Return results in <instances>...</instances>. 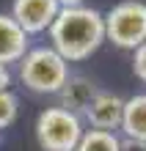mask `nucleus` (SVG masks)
Masks as SVG:
<instances>
[{
  "label": "nucleus",
  "instance_id": "nucleus-11",
  "mask_svg": "<svg viewBox=\"0 0 146 151\" xmlns=\"http://www.w3.org/2000/svg\"><path fill=\"white\" fill-rule=\"evenodd\" d=\"M17 115H20V99H17V93L11 88L0 91V132L11 127L17 121Z\"/></svg>",
  "mask_w": 146,
  "mask_h": 151
},
{
  "label": "nucleus",
  "instance_id": "nucleus-5",
  "mask_svg": "<svg viewBox=\"0 0 146 151\" xmlns=\"http://www.w3.org/2000/svg\"><path fill=\"white\" fill-rule=\"evenodd\" d=\"M58 11H61V6L55 0H14L11 3V19L28 36L50 30V25L58 17Z\"/></svg>",
  "mask_w": 146,
  "mask_h": 151
},
{
  "label": "nucleus",
  "instance_id": "nucleus-6",
  "mask_svg": "<svg viewBox=\"0 0 146 151\" xmlns=\"http://www.w3.org/2000/svg\"><path fill=\"white\" fill-rule=\"evenodd\" d=\"M121 107H124V99L118 93L97 88V93L91 96V102L86 104V110L80 113V118H83V124H88L91 129L116 132L118 121H121Z\"/></svg>",
  "mask_w": 146,
  "mask_h": 151
},
{
  "label": "nucleus",
  "instance_id": "nucleus-12",
  "mask_svg": "<svg viewBox=\"0 0 146 151\" xmlns=\"http://www.w3.org/2000/svg\"><path fill=\"white\" fill-rule=\"evenodd\" d=\"M132 74L146 85V41L138 50H132Z\"/></svg>",
  "mask_w": 146,
  "mask_h": 151
},
{
  "label": "nucleus",
  "instance_id": "nucleus-7",
  "mask_svg": "<svg viewBox=\"0 0 146 151\" xmlns=\"http://www.w3.org/2000/svg\"><path fill=\"white\" fill-rule=\"evenodd\" d=\"M31 50V36L11 19V14H0V66L20 63V58Z\"/></svg>",
  "mask_w": 146,
  "mask_h": 151
},
{
  "label": "nucleus",
  "instance_id": "nucleus-14",
  "mask_svg": "<svg viewBox=\"0 0 146 151\" xmlns=\"http://www.w3.org/2000/svg\"><path fill=\"white\" fill-rule=\"evenodd\" d=\"M55 3H58L61 8H72V6H83L86 0H55Z\"/></svg>",
  "mask_w": 146,
  "mask_h": 151
},
{
  "label": "nucleus",
  "instance_id": "nucleus-16",
  "mask_svg": "<svg viewBox=\"0 0 146 151\" xmlns=\"http://www.w3.org/2000/svg\"><path fill=\"white\" fill-rule=\"evenodd\" d=\"M143 151H146V146H143Z\"/></svg>",
  "mask_w": 146,
  "mask_h": 151
},
{
  "label": "nucleus",
  "instance_id": "nucleus-13",
  "mask_svg": "<svg viewBox=\"0 0 146 151\" xmlns=\"http://www.w3.org/2000/svg\"><path fill=\"white\" fill-rule=\"evenodd\" d=\"M8 85H11V72L6 66H0V91H8Z\"/></svg>",
  "mask_w": 146,
  "mask_h": 151
},
{
  "label": "nucleus",
  "instance_id": "nucleus-1",
  "mask_svg": "<svg viewBox=\"0 0 146 151\" xmlns=\"http://www.w3.org/2000/svg\"><path fill=\"white\" fill-rule=\"evenodd\" d=\"M47 33H50V47L66 63H80V60L91 58L105 44L102 11H97V8H91L86 3L61 8Z\"/></svg>",
  "mask_w": 146,
  "mask_h": 151
},
{
  "label": "nucleus",
  "instance_id": "nucleus-8",
  "mask_svg": "<svg viewBox=\"0 0 146 151\" xmlns=\"http://www.w3.org/2000/svg\"><path fill=\"white\" fill-rule=\"evenodd\" d=\"M118 129L127 143L146 146V93H132L124 99Z\"/></svg>",
  "mask_w": 146,
  "mask_h": 151
},
{
  "label": "nucleus",
  "instance_id": "nucleus-3",
  "mask_svg": "<svg viewBox=\"0 0 146 151\" xmlns=\"http://www.w3.org/2000/svg\"><path fill=\"white\" fill-rule=\"evenodd\" d=\"M105 41L118 50H138L146 41V3L143 0H121L102 14Z\"/></svg>",
  "mask_w": 146,
  "mask_h": 151
},
{
  "label": "nucleus",
  "instance_id": "nucleus-2",
  "mask_svg": "<svg viewBox=\"0 0 146 151\" xmlns=\"http://www.w3.org/2000/svg\"><path fill=\"white\" fill-rule=\"evenodd\" d=\"M22 85L33 93H58L69 80V63L63 60L50 44L44 47H31L17 63Z\"/></svg>",
  "mask_w": 146,
  "mask_h": 151
},
{
  "label": "nucleus",
  "instance_id": "nucleus-10",
  "mask_svg": "<svg viewBox=\"0 0 146 151\" xmlns=\"http://www.w3.org/2000/svg\"><path fill=\"white\" fill-rule=\"evenodd\" d=\"M124 140L116 132H105V129H86L80 143L75 146V151H121Z\"/></svg>",
  "mask_w": 146,
  "mask_h": 151
},
{
  "label": "nucleus",
  "instance_id": "nucleus-4",
  "mask_svg": "<svg viewBox=\"0 0 146 151\" xmlns=\"http://www.w3.org/2000/svg\"><path fill=\"white\" fill-rule=\"evenodd\" d=\"M33 132L41 151H75V146L86 132V124L80 115L55 104V107H44L39 113Z\"/></svg>",
  "mask_w": 146,
  "mask_h": 151
},
{
  "label": "nucleus",
  "instance_id": "nucleus-9",
  "mask_svg": "<svg viewBox=\"0 0 146 151\" xmlns=\"http://www.w3.org/2000/svg\"><path fill=\"white\" fill-rule=\"evenodd\" d=\"M97 83L91 77H83V74H69V80H66V85L58 91V96H61V107L63 110H69V113H75V115H80L86 110V104L91 102V96L97 93Z\"/></svg>",
  "mask_w": 146,
  "mask_h": 151
},
{
  "label": "nucleus",
  "instance_id": "nucleus-15",
  "mask_svg": "<svg viewBox=\"0 0 146 151\" xmlns=\"http://www.w3.org/2000/svg\"><path fill=\"white\" fill-rule=\"evenodd\" d=\"M121 151H143V146H135V143H124Z\"/></svg>",
  "mask_w": 146,
  "mask_h": 151
}]
</instances>
